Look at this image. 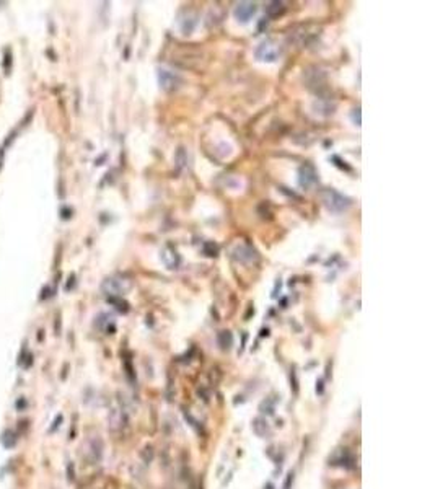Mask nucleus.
Returning <instances> with one entry per match:
<instances>
[{"instance_id":"423d86ee","label":"nucleus","mask_w":435,"mask_h":489,"mask_svg":"<svg viewBox=\"0 0 435 489\" xmlns=\"http://www.w3.org/2000/svg\"><path fill=\"white\" fill-rule=\"evenodd\" d=\"M256 3H253V2H242V3H238L237 5V8H235V16H237V20L240 21H248L251 20V16L256 13Z\"/></svg>"},{"instance_id":"ddd939ff","label":"nucleus","mask_w":435,"mask_h":489,"mask_svg":"<svg viewBox=\"0 0 435 489\" xmlns=\"http://www.w3.org/2000/svg\"><path fill=\"white\" fill-rule=\"evenodd\" d=\"M176 162H178V167H183L186 163V158H184V149H179L178 150V155H176Z\"/></svg>"},{"instance_id":"9b49d317","label":"nucleus","mask_w":435,"mask_h":489,"mask_svg":"<svg viewBox=\"0 0 435 489\" xmlns=\"http://www.w3.org/2000/svg\"><path fill=\"white\" fill-rule=\"evenodd\" d=\"M237 258L238 259H242V261H245V259H248V261H253V258H256V253L253 251L251 248H248V246H240V248L237 250Z\"/></svg>"},{"instance_id":"7ed1b4c3","label":"nucleus","mask_w":435,"mask_h":489,"mask_svg":"<svg viewBox=\"0 0 435 489\" xmlns=\"http://www.w3.org/2000/svg\"><path fill=\"white\" fill-rule=\"evenodd\" d=\"M158 82H160V87L165 92H173L179 87L181 79L174 72H170L167 69H160L158 70Z\"/></svg>"},{"instance_id":"dca6fc26","label":"nucleus","mask_w":435,"mask_h":489,"mask_svg":"<svg viewBox=\"0 0 435 489\" xmlns=\"http://www.w3.org/2000/svg\"><path fill=\"white\" fill-rule=\"evenodd\" d=\"M264 489H274V486H272V485H271V483H269V485H267V486H266V488H264Z\"/></svg>"},{"instance_id":"f03ea898","label":"nucleus","mask_w":435,"mask_h":489,"mask_svg":"<svg viewBox=\"0 0 435 489\" xmlns=\"http://www.w3.org/2000/svg\"><path fill=\"white\" fill-rule=\"evenodd\" d=\"M280 56V48L277 43H274L272 39H266L258 46L256 49V57L260 61H266V62H274L277 61Z\"/></svg>"},{"instance_id":"2eb2a0df","label":"nucleus","mask_w":435,"mask_h":489,"mask_svg":"<svg viewBox=\"0 0 435 489\" xmlns=\"http://www.w3.org/2000/svg\"><path fill=\"white\" fill-rule=\"evenodd\" d=\"M293 481V473H289V476H287V480H285V489H289L290 488V483Z\"/></svg>"},{"instance_id":"f8f14e48","label":"nucleus","mask_w":435,"mask_h":489,"mask_svg":"<svg viewBox=\"0 0 435 489\" xmlns=\"http://www.w3.org/2000/svg\"><path fill=\"white\" fill-rule=\"evenodd\" d=\"M184 419L187 421V424H189V426H191L197 434H201V432H202V426H201V422H199V421L196 419V417H194V416L191 414V412L184 411Z\"/></svg>"},{"instance_id":"6e6552de","label":"nucleus","mask_w":435,"mask_h":489,"mask_svg":"<svg viewBox=\"0 0 435 489\" xmlns=\"http://www.w3.org/2000/svg\"><path fill=\"white\" fill-rule=\"evenodd\" d=\"M251 427H253V432H255L258 437L266 439V437H271V434H272L271 427H269V422L264 419V417H256V419L253 421Z\"/></svg>"},{"instance_id":"20e7f679","label":"nucleus","mask_w":435,"mask_h":489,"mask_svg":"<svg viewBox=\"0 0 435 489\" xmlns=\"http://www.w3.org/2000/svg\"><path fill=\"white\" fill-rule=\"evenodd\" d=\"M85 458L90 463H98L103 457V442L99 439H90L85 445Z\"/></svg>"},{"instance_id":"4468645a","label":"nucleus","mask_w":435,"mask_h":489,"mask_svg":"<svg viewBox=\"0 0 435 489\" xmlns=\"http://www.w3.org/2000/svg\"><path fill=\"white\" fill-rule=\"evenodd\" d=\"M352 119H354V122H355L357 126L360 124V109H357V114L355 113L352 114Z\"/></svg>"},{"instance_id":"9d476101","label":"nucleus","mask_w":435,"mask_h":489,"mask_svg":"<svg viewBox=\"0 0 435 489\" xmlns=\"http://www.w3.org/2000/svg\"><path fill=\"white\" fill-rule=\"evenodd\" d=\"M284 11H285L284 2H271V3H267V7H266V13L269 16H272V18L284 15Z\"/></svg>"},{"instance_id":"0eeeda50","label":"nucleus","mask_w":435,"mask_h":489,"mask_svg":"<svg viewBox=\"0 0 435 489\" xmlns=\"http://www.w3.org/2000/svg\"><path fill=\"white\" fill-rule=\"evenodd\" d=\"M162 261L168 269H176L181 264V256L173 248H165L162 251Z\"/></svg>"},{"instance_id":"39448f33","label":"nucleus","mask_w":435,"mask_h":489,"mask_svg":"<svg viewBox=\"0 0 435 489\" xmlns=\"http://www.w3.org/2000/svg\"><path fill=\"white\" fill-rule=\"evenodd\" d=\"M316 180H318L316 178V172L311 165H303V167L298 170V185L305 188V190H308V188L313 186Z\"/></svg>"},{"instance_id":"f257e3e1","label":"nucleus","mask_w":435,"mask_h":489,"mask_svg":"<svg viewBox=\"0 0 435 489\" xmlns=\"http://www.w3.org/2000/svg\"><path fill=\"white\" fill-rule=\"evenodd\" d=\"M321 201L325 204V207L329 212H334V214H341V212L350 207V199L346 197L344 194L338 193L336 190H333V188H325L321 191Z\"/></svg>"},{"instance_id":"1a4fd4ad","label":"nucleus","mask_w":435,"mask_h":489,"mask_svg":"<svg viewBox=\"0 0 435 489\" xmlns=\"http://www.w3.org/2000/svg\"><path fill=\"white\" fill-rule=\"evenodd\" d=\"M217 343L223 351H228L233 346V336L230 331H220L217 334Z\"/></svg>"}]
</instances>
